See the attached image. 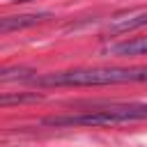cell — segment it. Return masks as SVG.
Instances as JSON below:
<instances>
[{
  "instance_id": "1",
  "label": "cell",
  "mask_w": 147,
  "mask_h": 147,
  "mask_svg": "<svg viewBox=\"0 0 147 147\" xmlns=\"http://www.w3.org/2000/svg\"><path fill=\"white\" fill-rule=\"evenodd\" d=\"M37 85H117V83H147V67L133 69H71L48 76H34Z\"/></svg>"
},
{
  "instance_id": "2",
  "label": "cell",
  "mask_w": 147,
  "mask_h": 147,
  "mask_svg": "<svg viewBox=\"0 0 147 147\" xmlns=\"http://www.w3.org/2000/svg\"><path fill=\"white\" fill-rule=\"evenodd\" d=\"M138 119H147V106L108 108V110L83 113V115H57V117H46L44 124L48 126H103V124H124V122H138Z\"/></svg>"
},
{
  "instance_id": "3",
  "label": "cell",
  "mask_w": 147,
  "mask_h": 147,
  "mask_svg": "<svg viewBox=\"0 0 147 147\" xmlns=\"http://www.w3.org/2000/svg\"><path fill=\"white\" fill-rule=\"evenodd\" d=\"M142 25H147V11L133 9V11H124V14H117L115 18H110V23L106 25V32L108 34H124V32H131Z\"/></svg>"
},
{
  "instance_id": "4",
  "label": "cell",
  "mask_w": 147,
  "mask_h": 147,
  "mask_svg": "<svg viewBox=\"0 0 147 147\" xmlns=\"http://www.w3.org/2000/svg\"><path fill=\"white\" fill-rule=\"evenodd\" d=\"M51 14L48 11H39V14H23V16H5L0 21V32H11V30H23L30 25H37L41 21H46Z\"/></svg>"
},
{
  "instance_id": "5",
  "label": "cell",
  "mask_w": 147,
  "mask_h": 147,
  "mask_svg": "<svg viewBox=\"0 0 147 147\" xmlns=\"http://www.w3.org/2000/svg\"><path fill=\"white\" fill-rule=\"evenodd\" d=\"M108 55H147V37H138V39H129V41H119L106 48Z\"/></svg>"
},
{
  "instance_id": "6",
  "label": "cell",
  "mask_w": 147,
  "mask_h": 147,
  "mask_svg": "<svg viewBox=\"0 0 147 147\" xmlns=\"http://www.w3.org/2000/svg\"><path fill=\"white\" fill-rule=\"evenodd\" d=\"M44 96L37 94V92H32V94H2L0 96V103L2 106H11V103H37Z\"/></svg>"
},
{
  "instance_id": "7",
  "label": "cell",
  "mask_w": 147,
  "mask_h": 147,
  "mask_svg": "<svg viewBox=\"0 0 147 147\" xmlns=\"http://www.w3.org/2000/svg\"><path fill=\"white\" fill-rule=\"evenodd\" d=\"M32 74H34L32 69H23V67H18V69H5V71L0 74V80H2V83L14 80V78H18V80H32V78H34Z\"/></svg>"
},
{
  "instance_id": "8",
  "label": "cell",
  "mask_w": 147,
  "mask_h": 147,
  "mask_svg": "<svg viewBox=\"0 0 147 147\" xmlns=\"http://www.w3.org/2000/svg\"><path fill=\"white\" fill-rule=\"evenodd\" d=\"M16 2H30V0H16Z\"/></svg>"
}]
</instances>
